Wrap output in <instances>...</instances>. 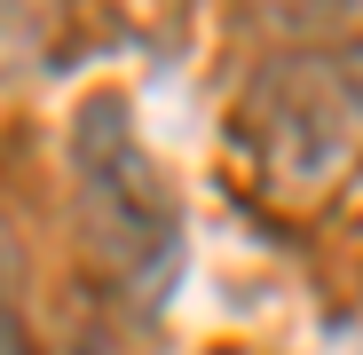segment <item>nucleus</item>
Wrapping results in <instances>:
<instances>
[{
    "instance_id": "nucleus-1",
    "label": "nucleus",
    "mask_w": 363,
    "mask_h": 355,
    "mask_svg": "<svg viewBox=\"0 0 363 355\" xmlns=\"http://www.w3.org/2000/svg\"><path fill=\"white\" fill-rule=\"evenodd\" d=\"M237 166L269 205H316L363 158V47H292L229 103Z\"/></svg>"
},
{
    "instance_id": "nucleus-2",
    "label": "nucleus",
    "mask_w": 363,
    "mask_h": 355,
    "mask_svg": "<svg viewBox=\"0 0 363 355\" xmlns=\"http://www.w3.org/2000/svg\"><path fill=\"white\" fill-rule=\"evenodd\" d=\"M72 174H79V221H87L95 261L118 284H158L174 269V205H166L158 166L143 158V142L127 127V103L95 95L79 111Z\"/></svg>"
},
{
    "instance_id": "nucleus-3",
    "label": "nucleus",
    "mask_w": 363,
    "mask_h": 355,
    "mask_svg": "<svg viewBox=\"0 0 363 355\" xmlns=\"http://www.w3.org/2000/svg\"><path fill=\"white\" fill-rule=\"evenodd\" d=\"M0 355H24V332H16V308H9V292H0Z\"/></svg>"
},
{
    "instance_id": "nucleus-4",
    "label": "nucleus",
    "mask_w": 363,
    "mask_h": 355,
    "mask_svg": "<svg viewBox=\"0 0 363 355\" xmlns=\"http://www.w3.org/2000/svg\"><path fill=\"white\" fill-rule=\"evenodd\" d=\"M64 355H111V347H95V339H72V347H64Z\"/></svg>"
}]
</instances>
